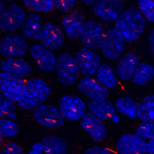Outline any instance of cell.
Returning <instances> with one entry per match:
<instances>
[{"instance_id": "4dcf8cb0", "label": "cell", "mask_w": 154, "mask_h": 154, "mask_svg": "<svg viewBox=\"0 0 154 154\" xmlns=\"http://www.w3.org/2000/svg\"><path fill=\"white\" fill-rule=\"evenodd\" d=\"M138 5L144 18L154 23V0H139Z\"/></svg>"}, {"instance_id": "7402d4cb", "label": "cell", "mask_w": 154, "mask_h": 154, "mask_svg": "<svg viewBox=\"0 0 154 154\" xmlns=\"http://www.w3.org/2000/svg\"><path fill=\"white\" fill-rule=\"evenodd\" d=\"M88 108L92 114L101 120L112 119L116 114V106L106 99L93 100L88 102Z\"/></svg>"}, {"instance_id": "ba28073f", "label": "cell", "mask_w": 154, "mask_h": 154, "mask_svg": "<svg viewBox=\"0 0 154 154\" xmlns=\"http://www.w3.org/2000/svg\"><path fill=\"white\" fill-rule=\"evenodd\" d=\"M25 85L21 78L0 72V92L13 101L18 102L22 98Z\"/></svg>"}, {"instance_id": "ffe728a7", "label": "cell", "mask_w": 154, "mask_h": 154, "mask_svg": "<svg viewBox=\"0 0 154 154\" xmlns=\"http://www.w3.org/2000/svg\"><path fill=\"white\" fill-rule=\"evenodd\" d=\"M43 22L41 16L35 13L29 14L22 26V33L24 37L31 40L40 39L43 29Z\"/></svg>"}, {"instance_id": "3957f363", "label": "cell", "mask_w": 154, "mask_h": 154, "mask_svg": "<svg viewBox=\"0 0 154 154\" xmlns=\"http://www.w3.org/2000/svg\"><path fill=\"white\" fill-rule=\"evenodd\" d=\"M55 69L59 81L66 86L76 82L80 71L75 57L69 53H63L58 57Z\"/></svg>"}, {"instance_id": "484cf974", "label": "cell", "mask_w": 154, "mask_h": 154, "mask_svg": "<svg viewBox=\"0 0 154 154\" xmlns=\"http://www.w3.org/2000/svg\"><path fill=\"white\" fill-rule=\"evenodd\" d=\"M154 78V67L149 64L139 63L132 77L134 83L142 86L150 82Z\"/></svg>"}, {"instance_id": "8fae6325", "label": "cell", "mask_w": 154, "mask_h": 154, "mask_svg": "<svg viewBox=\"0 0 154 154\" xmlns=\"http://www.w3.org/2000/svg\"><path fill=\"white\" fill-rule=\"evenodd\" d=\"M146 141L136 134L125 133L119 138L116 149L119 154H144Z\"/></svg>"}, {"instance_id": "d4e9b609", "label": "cell", "mask_w": 154, "mask_h": 154, "mask_svg": "<svg viewBox=\"0 0 154 154\" xmlns=\"http://www.w3.org/2000/svg\"><path fill=\"white\" fill-rule=\"evenodd\" d=\"M97 81L107 88H114L118 84L113 69L106 64H100L96 73Z\"/></svg>"}, {"instance_id": "8992f818", "label": "cell", "mask_w": 154, "mask_h": 154, "mask_svg": "<svg viewBox=\"0 0 154 154\" xmlns=\"http://www.w3.org/2000/svg\"><path fill=\"white\" fill-rule=\"evenodd\" d=\"M58 108L64 119L75 122L81 120L86 113V105L78 96L68 94L63 96L59 100Z\"/></svg>"}, {"instance_id": "4fadbf2b", "label": "cell", "mask_w": 154, "mask_h": 154, "mask_svg": "<svg viewBox=\"0 0 154 154\" xmlns=\"http://www.w3.org/2000/svg\"><path fill=\"white\" fill-rule=\"evenodd\" d=\"M39 40L43 46L54 51L59 49L64 44L65 36L58 26L53 23L48 22L43 26Z\"/></svg>"}, {"instance_id": "b9f144b4", "label": "cell", "mask_w": 154, "mask_h": 154, "mask_svg": "<svg viewBox=\"0 0 154 154\" xmlns=\"http://www.w3.org/2000/svg\"><path fill=\"white\" fill-rule=\"evenodd\" d=\"M4 1H5V2H13V1H14L15 0H3Z\"/></svg>"}, {"instance_id": "9a60e30c", "label": "cell", "mask_w": 154, "mask_h": 154, "mask_svg": "<svg viewBox=\"0 0 154 154\" xmlns=\"http://www.w3.org/2000/svg\"><path fill=\"white\" fill-rule=\"evenodd\" d=\"M81 125L95 142H102L107 136L106 126L100 119L91 112H86L84 115L81 119Z\"/></svg>"}, {"instance_id": "603a6c76", "label": "cell", "mask_w": 154, "mask_h": 154, "mask_svg": "<svg viewBox=\"0 0 154 154\" xmlns=\"http://www.w3.org/2000/svg\"><path fill=\"white\" fill-rule=\"evenodd\" d=\"M45 154H66L67 145L65 140L58 136L48 135L43 138Z\"/></svg>"}, {"instance_id": "f35d334b", "label": "cell", "mask_w": 154, "mask_h": 154, "mask_svg": "<svg viewBox=\"0 0 154 154\" xmlns=\"http://www.w3.org/2000/svg\"><path fill=\"white\" fill-rule=\"evenodd\" d=\"M81 1L82 2H84L85 4L92 5V4H95L99 0H81Z\"/></svg>"}, {"instance_id": "836d02e7", "label": "cell", "mask_w": 154, "mask_h": 154, "mask_svg": "<svg viewBox=\"0 0 154 154\" xmlns=\"http://www.w3.org/2000/svg\"><path fill=\"white\" fill-rule=\"evenodd\" d=\"M55 7L62 12H66L75 5L76 0H54Z\"/></svg>"}, {"instance_id": "f1b7e54d", "label": "cell", "mask_w": 154, "mask_h": 154, "mask_svg": "<svg viewBox=\"0 0 154 154\" xmlns=\"http://www.w3.org/2000/svg\"><path fill=\"white\" fill-rule=\"evenodd\" d=\"M19 128L13 121L0 119V136L2 137H11L17 134Z\"/></svg>"}, {"instance_id": "8d00e7d4", "label": "cell", "mask_w": 154, "mask_h": 154, "mask_svg": "<svg viewBox=\"0 0 154 154\" xmlns=\"http://www.w3.org/2000/svg\"><path fill=\"white\" fill-rule=\"evenodd\" d=\"M149 43L150 49L152 54L154 55V28L152 29L149 37Z\"/></svg>"}, {"instance_id": "e575fe53", "label": "cell", "mask_w": 154, "mask_h": 154, "mask_svg": "<svg viewBox=\"0 0 154 154\" xmlns=\"http://www.w3.org/2000/svg\"><path fill=\"white\" fill-rule=\"evenodd\" d=\"M84 154H113V153L106 147L94 146L87 149Z\"/></svg>"}, {"instance_id": "2e32d148", "label": "cell", "mask_w": 154, "mask_h": 154, "mask_svg": "<svg viewBox=\"0 0 154 154\" xmlns=\"http://www.w3.org/2000/svg\"><path fill=\"white\" fill-rule=\"evenodd\" d=\"M77 87L84 95L94 100H105L109 96L108 88L90 76L81 79Z\"/></svg>"}, {"instance_id": "7c38bea8", "label": "cell", "mask_w": 154, "mask_h": 154, "mask_svg": "<svg viewBox=\"0 0 154 154\" xmlns=\"http://www.w3.org/2000/svg\"><path fill=\"white\" fill-rule=\"evenodd\" d=\"M124 7L122 0H99L94 5L93 11L101 19L112 22L122 13Z\"/></svg>"}, {"instance_id": "d590c367", "label": "cell", "mask_w": 154, "mask_h": 154, "mask_svg": "<svg viewBox=\"0 0 154 154\" xmlns=\"http://www.w3.org/2000/svg\"><path fill=\"white\" fill-rule=\"evenodd\" d=\"M144 154H154V138L149 140V141L146 143Z\"/></svg>"}, {"instance_id": "ab89813d", "label": "cell", "mask_w": 154, "mask_h": 154, "mask_svg": "<svg viewBox=\"0 0 154 154\" xmlns=\"http://www.w3.org/2000/svg\"><path fill=\"white\" fill-rule=\"evenodd\" d=\"M4 9V4H3L2 1L1 0H0V14L2 12Z\"/></svg>"}, {"instance_id": "d6a6232c", "label": "cell", "mask_w": 154, "mask_h": 154, "mask_svg": "<svg viewBox=\"0 0 154 154\" xmlns=\"http://www.w3.org/2000/svg\"><path fill=\"white\" fill-rule=\"evenodd\" d=\"M0 154H24L22 149L16 143L8 142L2 146Z\"/></svg>"}, {"instance_id": "4316f807", "label": "cell", "mask_w": 154, "mask_h": 154, "mask_svg": "<svg viewBox=\"0 0 154 154\" xmlns=\"http://www.w3.org/2000/svg\"><path fill=\"white\" fill-rule=\"evenodd\" d=\"M138 117L143 122L154 123V94L147 95L140 101Z\"/></svg>"}, {"instance_id": "d6986e66", "label": "cell", "mask_w": 154, "mask_h": 154, "mask_svg": "<svg viewBox=\"0 0 154 154\" xmlns=\"http://www.w3.org/2000/svg\"><path fill=\"white\" fill-rule=\"evenodd\" d=\"M83 14L78 11L66 14L62 20V26L66 34L71 39L79 38L85 23Z\"/></svg>"}, {"instance_id": "277c9868", "label": "cell", "mask_w": 154, "mask_h": 154, "mask_svg": "<svg viewBox=\"0 0 154 154\" xmlns=\"http://www.w3.org/2000/svg\"><path fill=\"white\" fill-rule=\"evenodd\" d=\"M105 33L99 22L90 20L85 22L79 38L85 48L91 50L99 49L102 48Z\"/></svg>"}, {"instance_id": "7a4b0ae2", "label": "cell", "mask_w": 154, "mask_h": 154, "mask_svg": "<svg viewBox=\"0 0 154 154\" xmlns=\"http://www.w3.org/2000/svg\"><path fill=\"white\" fill-rule=\"evenodd\" d=\"M51 93V88L44 80L32 78L25 82L23 96L17 104L25 109H35L41 105Z\"/></svg>"}, {"instance_id": "6da1fadb", "label": "cell", "mask_w": 154, "mask_h": 154, "mask_svg": "<svg viewBox=\"0 0 154 154\" xmlns=\"http://www.w3.org/2000/svg\"><path fill=\"white\" fill-rule=\"evenodd\" d=\"M146 20L140 10L134 7L128 8L122 12L115 22V29L123 42L132 43L143 34Z\"/></svg>"}, {"instance_id": "5b68a950", "label": "cell", "mask_w": 154, "mask_h": 154, "mask_svg": "<svg viewBox=\"0 0 154 154\" xmlns=\"http://www.w3.org/2000/svg\"><path fill=\"white\" fill-rule=\"evenodd\" d=\"M26 17L24 9L17 4L5 7L0 14V30L13 32L22 27Z\"/></svg>"}, {"instance_id": "44dd1931", "label": "cell", "mask_w": 154, "mask_h": 154, "mask_svg": "<svg viewBox=\"0 0 154 154\" xmlns=\"http://www.w3.org/2000/svg\"><path fill=\"white\" fill-rule=\"evenodd\" d=\"M140 58L135 53H128L117 63L116 72L117 76L123 81L130 79L139 63Z\"/></svg>"}, {"instance_id": "60d3db41", "label": "cell", "mask_w": 154, "mask_h": 154, "mask_svg": "<svg viewBox=\"0 0 154 154\" xmlns=\"http://www.w3.org/2000/svg\"><path fill=\"white\" fill-rule=\"evenodd\" d=\"M2 143H3V140H2V137L0 136V147L2 146Z\"/></svg>"}, {"instance_id": "9c48e42d", "label": "cell", "mask_w": 154, "mask_h": 154, "mask_svg": "<svg viewBox=\"0 0 154 154\" xmlns=\"http://www.w3.org/2000/svg\"><path fill=\"white\" fill-rule=\"evenodd\" d=\"M28 49L25 38L19 34H10L0 41V54L7 58H19Z\"/></svg>"}, {"instance_id": "1f68e13d", "label": "cell", "mask_w": 154, "mask_h": 154, "mask_svg": "<svg viewBox=\"0 0 154 154\" xmlns=\"http://www.w3.org/2000/svg\"><path fill=\"white\" fill-rule=\"evenodd\" d=\"M135 133L143 139L154 138V123L142 122L135 129Z\"/></svg>"}, {"instance_id": "5bb4252c", "label": "cell", "mask_w": 154, "mask_h": 154, "mask_svg": "<svg viewBox=\"0 0 154 154\" xmlns=\"http://www.w3.org/2000/svg\"><path fill=\"white\" fill-rule=\"evenodd\" d=\"M101 50L103 56L109 60H117L122 55L124 43L114 28H111L105 32Z\"/></svg>"}, {"instance_id": "83f0119b", "label": "cell", "mask_w": 154, "mask_h": 154, "mask_svg": "<svg viewBox=\"0 0 154 154\" xmlns=\"http://www.w3.org/2000/svg\"><path fill=\"white\" fill-rule=\"evenodd\" d=\"M24 5L35 12H49L54 7V0H22Z\"/></svg>"}, {"instance_id": "74e56055", "label": "cell", "mask_w": 154, "mask_h": 154, "mask_svg": "<svg viewBox=\"0 0 154 154\" xmlns=\"http://www.w3.org/2000/svg\"><path fill=\"white\" fill-rule=\"evenodd\" d=\"M36 144H37V150H36L33 147L32 150H31L30 151L29 154H42V153L43 152H45V149H44V146L43 144H42L40 143H37Z\"/></svg>"}, {"instance_id": "52a82bcc", "label": "cell", "mask_w": 154, "mask_h": 154, "mask_svg": "<svg viewBox=\"0 0 154 154\" xmlns=\"http://www.w3.org/2000/svg\"><path fill=\"white\" fill-rule=\"evenodd\" d=\"M32 116L37 123L48 128H58L64 124V119L59 109L52 105L38 106L34 109Z\"/></svg>"}, {"instance_id": "ac0fdd59", "label": "cell", "mask_w": 154, "mask_h": 154, "mask_svg": "<svg viewBox=\"0 0 154 154\" xmlns=\"http://www.w3.org/2000/svg\"><path fill=\"white\" fill-rule=\"evenodd\" d=\"M0 69L2 72L22 78L31 73L32 67L29 62L23 59L7 58L1 62Z\"/></svg>"}, {"instance_id": "cb8c5ba5", "label": "cell", "mask_w": 154, "mask_h": 154, "mask_svg": "<svg viewBox=\"0 0 154 154\" xmlns=\"http://www.w3.org/2000/svg\"><path fill=\"white\" fill-rule=\"evenodd\" d=\"M116 108L119 112L129 119H134L138 117V104L130 97L119 98L116 102Z\"/></svg>"}, {"instance_id": "f546056e", "label": "cell", "mask_w": 154, "mask_h": 154, "mask_svg": "<svg viewBox=\"0 0 154 154\" xmlns=\"http://www.w3.org/2000/svg\"><path fill=\"white\" fill-rule=\"evenodd\" d=\"M15 109L14 101L4 95L0 94V119L9 117Z\"/></svg>"}, {"instance_id": "30bf717a", "label": "cell", "mask_w": 154, "mask_h": 154, "mask_svg": "<svg viewBox=\"0 0 154 154\" xmlns=\"http://www.w3.org/2000/svg\"><path fill=\"white\" fill-rule=\"evenodd\" d=\"M75 58L79 70L87 76L95 75L100 65V56L91 49L86 48L79 49L76 53Z\"/></svg>"}, {"instance_id": "7bdbcfd3", "label": "cell", "mask_w": 154, "mask_h": 154, "mask_svg": "<svg viewBox=\"0 0 154 154\" xmlns=\"http://www.w3.org/2000/svg\"><path fill=\"white\" fill-rule=\"evenodd\" d=\"M153 80H154V79H153Z\"/></svg>"}, {"instance_id": "e0dca14e", "label": "cell", "mask_w": 154, "mask_h": 154, "mask_svg": "<svg viewBox=\"0 0 154 154\" xmlns=\"http://www.w3.org/2000/svg\"><path fill=\"white\" fill-rule=\"evenodd\" d=\"M30 54L42 71L50 72L55 68V57L50 49L42 45H35L31 47Z\"/></svg>"}]
</instances>
